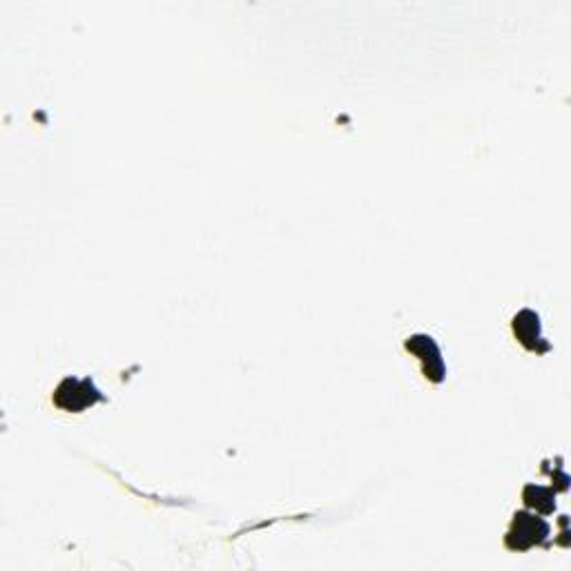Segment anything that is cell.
<instances>
[{"mask_svg": "<svg viewBox=\"0 0 571 571\" xmlns=\"http://www.w3.org/2000/svg\"><path fill=\"white\" fill-rule=\"evenodd\" d=\"M54 406L67 413H83L94 404L105 402V395L96 389L92 377H65L52 395Z\"/></svg>", "mask_w": 571, "mask_h": 571, "instance_id": "1", "label": "cell"}, {"mask_svg": "<svg viewBox=\"0 0 571 571\" xmlns=\"http://www.w3.org/2000/svg\"><path fill=\"white\" fill-rule=\"evenodd\" d=\"M522 500L529 509L536 514L551 516L556 511V491L554 487H540V485H527L522 489Z\"/></svg>", "mask_w": 571, "mask_h": 571, "instance_id": "5", "label": "cell"}, {"mask_svg": "<svg viewBox=\"0 0 571 571\" xmlns=\"http://www.w3.org/2000/svg\"><path fill=\"white\" fill-rule=\"evenodd\" d=\"M511 328H514L516 340L527 348V351L536 353V355H545L551 351V344L545 340L543 335V322H540V315L531 308H525L520 311L514 322H511Z\"/></svg>", "mask_w": 571, "mask_h": 571, "instance_id": "4", "label": "cell"}, {"mask_svg": "<svg viewBox=\"0 0 571 571\" xmlns=\"http://www.w3.org/2000/svg\"><path fill=\"white\" fill-rule=\"evenodd\" d=\"M551 536V525L531 511H516L505 536V547L509 551H529L547 543Z\"/></svg>", "mask_w": 571, "mask_h": 571, "instance_id": "2", "label": "cell"}, {"mask_svg": "<svg viewBox=\"0 0 571 571\" xmlns=\"http://www.w3.org/2000/svg\"><path fill=\"white\" fill-rule=\"evenodd\" d=\"M404 348L411 355L418 357L420 364H422V373L429 382H433V384L444 382V377H447V364H444L440 346L435 344L431 335L415 333L404 342Z\"/></svg>", "mask_w": 571, "mask_h": 571, "instance_id": "3", "label": "cell"}]
</instances>
